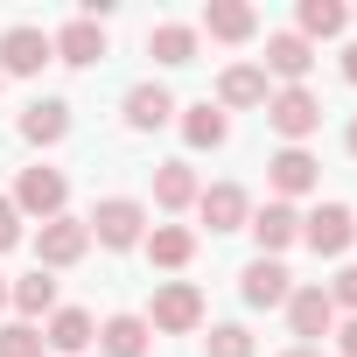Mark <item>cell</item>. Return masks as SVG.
Segmentation results:
<instances>
[{
    "label": "cell",
    "mask_w": 357,
    "mask_h": 357,
    "mask_svg": "<svg viewBox=\"0 0 357 357\" xmlns=\"http://www.w3.org/2000/svg\"><path fill=\"white\" fill-rule=\"evenodd\" d=\"M266 126H273L287 147H301V140L322 126V98H315L308 84H280V91L266 98Z\"/></svg>",
    "instance_id": "6da1fadb"
},
{
    "label": "cell",
    "mask_w": 357,
    "mask_h": 357,
    "mask_svg": "<svg viewBox=\"0 0 357 357\" xmlns=\"http://www.w3.org/2000/svg\"><path fill=\"white\" fill-rule=\"evenodd\" d=\"M84 225H91V238H98L105 252H126V245L147 238V204H140V197H105Z\"/></svg>",
    "instance_id": "7a4b0ae2"
},
{
    "label": "cell",
    "mask_w": 357,
    "mask_h": 357,
    "mask_svg": "<svg viewBox=\"0 0 357 357\" xmlns=\"http://www.w3.org/2000/svg\"><path fill=\"white\" fill-rule=\"evenodd\" d=\"M84 252H91V225L70 218V211L50 218V225L36 231V266H43V273H63V266H77Z\"/></svg>",
    "instance_id": "3957f363"
},
{
    "label": "cell",
    "mask_w": 357,
    "mask_h": 357,
    "mask_svg": "<svg viewBox=\"0 0 357 357\" xmlns=\"http://www.w3.org/2000/svg\"><path fill=\"white\" fill-rule=\"evenodd\" d=\"M63 204H70V183H63V168H50V161H36V168H22V183H15V211L22 218H63Z\"/></svg>",
    "instance_id": "277c9868"
},
{
    "label": "cell",
    "mask_w": 357,
    "mask_h": 357,
    "mask_svg": "<svg viewBox=\"0 0 357 357\" xmlns=\"http://www.w3.org/2000/svg\"><path fill=\"white\" fill-rule=\"evenodd\" d=\"M301 245H308L315 259H343V252L357 245V218H350L343 204H315V211L301 218Z\"/></svg>",
    "instance_id": "5b68a950"
},
{
    "label": "cell",
    "mask_w": 357,
    "mask_h": 357,
    "mask_svg": "<svg viewBox=\"0 0 357 357\" xmlns=\"http://www.w3.org/2000/svg\"><path fill=\"white\" fill-rule=\"evenodd\" d=\"M197 322H204V294H197L190 280H161V287H154L147 329H161V336H190Z\"/></svg>",
    "instance_id": "8992f818"
},
{
    "label": "cell",
    "mask_w": 357,
    "mask_h": 357,
    "mask_svg": "<svg viewBox=\"0 0 357 357\" xmlns=\"http://www.w3.org/2000/svg\"><path fill=\"white\" fill-rule=\"evenodd\" d=\"M43 63H56V50H50L43 29L15 22L8 36H0V77H43Z\"/></svg>",
    "instance_id": "52a82bcc"
},
{
    "label": "cell",
    "mask_w": 357,
    "mask_h": 357,
    "mask_svg": "<svg viewBox=\"0 0 357 357\" xmlns=\"http://www.w3.org/2000/svg\"><path fill=\"white\" fill-rule=\"evenodd\" d=\"M266 183H273V204H294V197H308V190L322 183V161H315L308 147H280V154L266 161Z\"/></svg>",
    "instance_id": "ba28073f"
},
{
    "label": "cell",
    "mask_w": 357,
    "mask_h": 357,
    "mask_svg": "<svg viewBox=\"0 0 357 357\" xmlns=\"http://www.w3.org/2000/svg\"><path fill=\"white\" fill-rule=\"evenodd\" d=\"M287 329L315 350V336L336 329V301H329V287H294V294H287Z\"/></svg>",
    "instance_id": "9c48e42d"
},
{
    "label": "cell",
    "mask_w": 357,
    "mask_h": 357,
    "mask_svg": "<svg viewBox=\"0 0 357 357\" xmlns=\"http://www.w3.org/2000/svg\"><path fill=\"white\" fill-rule=\"evenodd\" d=\"M50 50H56V63H77V70H91V63H105V22H63L56 36H50Z\"/></svg>",
    "instance_id": "30bf717a"
},
{
    "label": "cell",
    "mask_w": 357,
    "mask_h": 357,
    "mask_svg": "<svg viewBox=\"0 0 357 357\" xmlns=\"http://www.w3.org/2000/svg\"><path fill=\"white\" fill-rule=\"evenodd\" d=\"M245 231L259 238V259H280V252L301 238V211H294V204H266V211L245 218Z\"/></svg>",
    "instance_id": "8fae6325"
},
{
    "label": "cell",
    "mask_w": 357,
    "mask_h": 357,
    "mask_svg": "<svg viewBox=\"0 0 357 357\" xmlns=\"http://www.w3.org/2000/svg\"><path fill=\"white\" fill-rule=\"evenodd\" d=\"M238 294H245V308H287L294 273H287L280 259H252V266L238 273Z\"/></svg>",
    "instance_id": "7c38bea8"
},
{
    "label": "cell",
    "mask_w": 357,
    "mask_h": 357,
    "mask_svg": "<svg viewBox=\"0 0 357 357\" xmlns=\"http://www.w3.org/2000/svg\"><path fill=\"white\" fill-rule=\"evenodd\" d=\"M91 343H98L91 308H56V315L43 322V350H56V357H84Z\"/></svg>",
    "instance_id": "4fadbf2b"
},
{
    "label": "cell",
    "mask_w": 357,
    "mask_h": 357,
    "mask_svg": "<svg viewBox=\"0 0 357 357\" xmlns=\"http://www.w3.org/2000/svg\"><path fill=\"white\" fill-rule=\"evenodd\" d=\"M266 77H280V84H301L308 70H315V43H301L294 29H280V36H266V63H259Z\"/></svg>",
    "instance_id": "5bb4252c"
},
{
    "label": "cell",
    "mask_w": 357,
    "mask_h": 357,
    "mask_svg": "<svg viewBox=\"0 0 357 357\" xmlns=\"http://www.w3.org/2000/svg\"><path fill=\"white\" fill-rule=\"evenodd\" d=\"M266 98H273V84H266L259 63H231L218 77V112H245V105H266Z\"/></svg>",
    "instance_id": "9a60e30c"
},
{
    "label": "cell",
    "mask_w": 357,
    "mask_h": 357,
    "mask_svg": "<svg viewBox=\"0 0 357 357\" xmlns=\"http://www.w3.org/2000/svg\"><path fill=\"white\" fill-rule=\"evenodd\" d=\"M197 211H204V225H211V231H245V218H252V197H245L238 183H211V190L197 197Z\"/></svg>",
    "instance_id": "2e32d148"
},
{
    "label": "cell",
    "mask_w": 357,
    "mask_h": 357,
    "mask_svg": "<svg viewBox=\"0 0 357 357\" xmlns=\"http://www.w3.org/2000/svg\"><path fill=\"white\" fill-rule=\"evenodd\" d=\"M147 343H154L147 315H105L98 322V350L105 357H147Z\"/></svg>",
    "instance_id": "e0dca14e"
},
{
    "label": "cell",
    "mask_w": 357,
    "mask_h": 357,
    "mask_svg": "<svg viewBox=\"0 0 357 357\" xmlns=\"http://www.w3.org/2000/svg\"><path fill=\"white\" fill-rule=\"evenodd\" d=\"M140 245H147V259H154V266H168V273H183V266L197 259V231H190V225H154Z\"/></svg>",
    "instance_id": "ac0fdd59"
},
{
    "label": "cell",
    "mask_w": 357,
    "mask_h": 357,
    "mask_svg": "<svg viewBox=\"0 0 357 357\" xmlns=\"http://www.w3.org/2000/svg\"><path fill=\"white\" fill-rule=\"evenodd\" d=\"M197 197H204V183H197L190 161H161V168H154V204H161V211H190Z\"/></svg>",
    "instance_id": "d6986e66"
},
{
    "label": "cell",
    "mask_w": 357,
    "mask_h": 357,
    "mask_svg": "<svg viewBox=\"0 0 357 357\" xmlns=\"http://www.w3.org/2000/svg\"><path fill=\"white\" fill-rule=\"evenodd\" d=\"M168 119H175V98H168L161 84H133V91H126V126H133V133H161Z\"/></svg>",
    "instance_id": "ffe728a7"
},
{
    "label": "cell",
    "mask_w": 357,
    "mask_h": 357,
    "mask_svg": "<svg viewBox=\"0 0 357 357\" xmlns=\"http://www.w3.org/2000/svg\"><path fill=\"white\" fill-rule=\"evenodd\" d=\"M294 36L301 43H329V36H343L350 29V8H343V0H301V8H294Z\"/></svg>",
    "instance_id": "44dd1931"
},
{
    "label": "cell",
    "mask_w": 357,
    "mask_h": 357,
    "mask_svg": "<svg viewBox=\"0 0 357 357\" xmlns=\"http://www.w3.org/2000/svg\"><path fill=\"white\" fill-rule=\"evenodd\" d=\"M204 29H211L218 43H252V36H259V15L245 8V0H211V8H204Z\"/></svg>",
    "instance_id": "7402d4cb"
},
{
    "label": "cell",
    "mask_w": 357,
    "mask_h": 357,
    "mask_svg": "<svg viewBox=\"0 0 357 357\" xmlns=\"http://www.w3.org/2000/svg\"><path fill=\"white\" fill-rule=\"evenodd\" d=\"M70 133V105L63 98H36L29 112H22V140H36V147H56Z\"/></svg>",
    "instance_id": "603a6c76"
},
{
    "label": "cell",
    "mask_w": 357,
    "mask_h": 357,
    "mask_svg": "<svg viewBox=\"0 0 357 357\" xmlns=\"http://www.w3.org/2000/svg\"><path fill=\"white\" fill-rule=\"evenodd\" d=\"M8 301L22 308V322H36V315L50 322V315H56V280H50V273L36 266V273H22V280H8Z\"/></svg>",
    "instance_id": "cb8c5ba5"
},
{
    "label": "cell",
    "mask_w": 357,
    "mask_h": 357,
    "mask_svg": "<svg viewBox=\"0 0 357 357\" xmlns=\"http://www.w3.org/2000/svg\"><path fill=\"white\" fill-rule=\"evenodd\" d=\"M183 140H190L197 154H204V147H225V140H231V119H225L211 98H204V105H183Z\"/></svg>",
    "instance_id": "d4e9b609"
},
{
    "label": "cell",
    "mask_w": 357,
    "mask_h": 357,
    "mask_svg": "<svg viewBox=\"0 0 357 357\" xmlns=\"http://www.w3.org/2000/svg\"><path fill=\"white\" fill-rule=\"evenodd\" d=\"M147 56H154V63H197V29H190V22L147 29Z\"/></svg>",
    "instance_id": "484cf974"
},
{
    "label": "cell",
    "mask_w": 357,
    "mask_h": 357,
    "mask_svg": "<svg viewBox=\"0 0 357 357\" xmlns=\"http://www.w3.org/2000/svg\"><path fill=\"white\" fill-rule=\"evenodd\" d=\"M204 350H211V357H252V329H245V322H218Z\"/></svg>",
    "instance_id": "4316f807"
},
{
    "label": "cell",
    "mask_w": 357,
    "mask_h": 357,
    "mask_svg": "<svg viewBox=\"0 0 357 357\" xmlns=\"http://www.w3.org/2000/svg\"><path fill=\"white\" fill-rule=\"evenodd\" d=\"M0 357H43V329L36 322H8L0 329Z\"/></svg>",
    "instance_id": "83f0119b"
},
{
    "label": "cell",
    "mask_w": 357,
    "mask_h": 357,
    "mask_svg": "<svg viewBox=\"0 0 357 357\" xmlns=\"http://www.w3.org/2000/svg\"><path fill=\"white\" fill-rule=\"evenodd\" d=\"M22 245V211H15V197H0V252H15Z\"/></svg>",
    "instance_id": "f1b7e54d"
},
{
    "label": "cell",
    "mask_w": 357,
    "mask_h": 357,
    "mask_svg": "<svg viewBox=\"0 0 357 357\" xmlns=\"http://www.w3.org/2000/svg\"><path fill=\"white\" fill-rule=\"evenodd\" d=\"M329 301H336V308H350V315H357V266H343V273H336V280H329Z\"/></svg>",
    "instance_id": "f546056e"
},
{
    "label": "cell",
    "mask_w": 357,
    "mask_h": 357,
    "mask_svg": "<svg viewBox=\"0 0 357 357\" xmlns=\"http://www.w3.org/2000/svg\"><path fill=\"white\" fill-rule=\"evenodd\" d=\"M329 336H336V350H343V357H357V315H350V322H336Z\"/></svg>",
    "instance_id": "4dcf8cb0"
},
{
    "label": "cell",
    "mask_w": 357,
    "mask_h": 357,
    "mask_svg": "<svg viewBox=\"0 0 357 357\" xmlns=\"http://www.w3.org/2000/svg\"><path fill=\"white\" fill-rule=\"evenodd\" d=\"M343 84H357V43L343 50Z\"/></svg>",
    "instance_id": "1f68e13d"
},
{
    "label": "cell",
    "mask_w": 357,
    "mask_h": 357,
    "mask_svg": "<svg viewBox=\"0 0 357 357\" xmlns=\"http://www.w3.org/2000/svg\"><path fill=\"white\" fill-rule=\"evenodd\" d=\"M280 357H322V350H308V343H294V350H280Z\"/></svg>",
    "instance_id": "d6a6232c"
},
{
    "label": "cell",
    "mask_w": 357,
    "mask_h": 357,
    "mask_svg": "<svg viewBox=\"0 0 357 357\" xmlns=\"http://www.w3.org/2000/svg\"><path fill=\"white\" fill-rule=\"evenodd\" d=\"M343 147H350V154H357V119H350V133H343Z\"/></svg>",
    "instance_id": "836d02e7"
},
{
    "label": "cell",
    "mask_w": 357,
    "mask_h": 357,
    "mask_svg": "<svg viewBox=\"0 0 357 357\" xmlns=\"http://www.w3.org/2000/svg\"><path fill=\"white\" fill-rule=\"evenodd\" d=\"M0 308H8V280H0Z\"/></svg>",
    "instance_id": "e575fe53"
},
{
    "label": "cell",
    "mask_w": 357,
    "mask_h": 357,
    "mask_svg": "<svg viewBox=\"0 0 357 357\" xmlns=\"http://www.w3.org/2000/svg\"><path fill=\"white\" fill-rule=\"evenodd\" d=\"M0 84H8V77H0Z\"/></svg>",
    "instance_id": "d590c367"
}]
</instances>
